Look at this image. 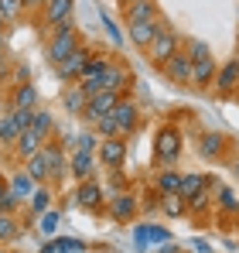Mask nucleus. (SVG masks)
I'll return each mask as SVG.
<instances>
[{
    "instance_id": "51",
    "label": "nucleus",
    "mask_w": 239,
    "mask_h": 253,
    "mask_svg": "<svg viewBox=\"0 0 239 253\" xmlns=\"http://www.w3.org/2000/svg\"><path fill=\"white\" fill-rule=\"evenodd\" d=\"M3 113H7V99L0 96V117H3Z\"/></svg>"
},
{
    "instance_id": "28",
    "label": "nucleus",
    "mask_w": 239,
    "mask_h": 253,
    "mask_svg": "<svg viewBox=\"0 0 239 253\" xmlns=\"http://www.w3.org/2000/svg\"><path fill=\"white\" fill-rule=\"evenodd\" d=\"M69 147H72V151H89V154H96V147H99V133H96L92 126H82L79 133L69 140Z\"/></svg>"
},
{
    "instance_id": "43",
    "label": "nucleus",
    "mask_w": 239,
    "mask_h": 253,
    "mask_svg": "<svg viewBox=\"0 0 239 253\" xmlns=\"http://www.w3.org/2000/svg\"><path fill=\"white\" fill-rule=\"evenodd\" d=\"M113 192H126V178H123V168H113L110 171V185H106V195Z\"/></svg>"
},
{
    "instance_id": "34",
    "label": "nucleus",
    "mask_w": 239,
    "mask_h": 253,
    "mask_svg": "<svg viewBox=\"0 0 239 253\" xmlns=\"http://www.w3.org/2000/svg\"><path fill=\"white\" fill-rule=\"evenodd\" d=\"M31 126H38L44 137H51V130H55V117H51V110L35 106V110H31Z\"/></svg>"
},
{
    "instance_id": "7",
    "label": "nucleus",
    "mask_w": 239,
    "mask_h": 253,
    "mask_svg": "<svg viewBox=\"0 0 239 253\" xmlns=\"http://www.w3.org/2000/svg\"><path fill=\"white\" fill-rule=\"evenodd\" d=\"M164 31H171V24H167L164 17H154V21H133V24H126V38H130V44H133V48H140V51L154 42L158 35H164Z\"/></svg>"
},
{
    "instance_id": "15",
    "label": "nucleus",
    "mask_w": 239,
    "mask_h": 253,
    "mask_svg": "<svg viewBox=\"0 0 239 253\" xmlns=\"http://www.w3.org/2000/svg\"><path fill=\"white\" fill-rule=\"evenodd\" d=\"M44 140H48V137L41 133L38 126L28 124L21 133H17V140H14V147H10V151H14V158H17V161H28L31 154H38V151H41V144H44Z\"/></svg>"
},
{
    "instance_id": "52",
    "label": "nucleus",
    "mask_w": 239,
    "mask_h": 253,
    "mask_svg": "<svg viewBox=\"0 0 239 253\" xmlns=\"http://www.w3.org/2000/svg\"><path fill=\"white\" fill-rule=\"evenodd\" d=\"M126 3H130V0H120V7H126Z\"/></svg>"
},
{
    "instance_id": "42",
    "label": "nucleus",
    "mask_w": 239,
    "mask_h": 253,
    "mask_svg": "<svg viewBox=\"0 0 239 253\" xmlns=\"http://www.w3.org/2000/svg\"><path fill=\"white\" fill-rule=\"evenodd\" d=\"M133 247L144 253L151 250V236H147V222H140V226H133Z\"/></svg>"
},
{
    "instance_id": "19",
    "label": "nucleus",
    "mask_w": 239,
    "mask_h": 253,
    "mask_svg": "<svg viewBox=\"0 0 239 253\" xmlns=\"http://www.w3.org/2000/svg\"><path fill=\"white\" fill-rule=\"evenodd\" d=\"M96 168H99L96 154H89V151H72V158H69V171H72V178H76V181L96 178Z\"/></svg>"
},
{
    "instance_id": "20",
    "label": "nucleus",
    "mask_w": 239,
    "mask_h": 253,
    "mask_svg": "<svg viewBox=\"0 0 239 253\" xmlns=\"http://www.w3.org/2000/svg\"><path fill=\"white\" fill-rule=\"evenodd\" d=\"M212 85L222 92V96H229L233 89L239 85V55L236 58H229L222 69H215V79H212Z\"/></svg>"
},
{
    "instance_id": "10",
    "label": "nucleus",
    "mask_w": 239,
    "mask_h": 253,
    "mask_svg": "<svg viewBox=\"0 0 239 253\" xmlns=\"http://www.w3.org/2000/svg\"><path fill=\"white\" fill-rule=\"evenodd\" d=\"M178 48H181V38H178V35H174V28H171V31L158 35L154 42L147 44V48H144V55H147V62H151L154 69H160V65H164V62L178 51Z\"/></svg>"
},
{
    "instance_id": "12",
    "label": "nucleus",
    "mask_w": 239,
    "mask_h": 253,
    "mask_svg": "<svg viewBox=\"0 0 239 253\" xmlns=\"http://www.w3.org/2000/svg\"><path fill=\"white\" fill-rule=\"evenodd\" d=\"M158 72L171 85H192V58L178 48V51H174V55H171V58H167V62L158 69Z\"/></svg>"
},
{
    "instance_id": "23",
    "label": "nucleus",
    "mask_w": 239,
    "mask_h": 253,
    "mask_svg": "<svg viewBox=\"0 0 239 253\" xmlns=\"http://www.w3.org/2000/svg\"><path fill=\"white\" fill-rule=\"evenodd\" d=\"M215 55L201 58V62H192V89H208L212 79H215Z\"/></svg>"
},
{
    "instance_id": "31",
    "label": "nucleus",
    "mask_w": 239,
    "mask_h": 253,
    "mask_svg": "<svg viewBox=\"0 0 239 253\" xmlns=\"http://www.w3.org/2000/svg\"><path fill=\"white\" fill-rule=\"evenodd\" d=\"M24 171H28V174H31L38 185H48V181H51V171H48V165H44L41 151H38V154H31V158L24 161Z\"/></svg>"
},
{
    "instance_id": "50",
    "label": "nucleus",
    "mask_w": 239,
    "mask_h": 253,
    "mask_svg": "<svg viewBox=\"0 0 239 253\" xmlns=\"http://www.w3.org/2000/svg\"><path fill=\"white\" fill-rule=\"evenodd\" d=\"M7 192H10V188H7V185L0 181V202H3V195H7Z\"/></svg>"
},
{
    "instance_id": "8",
    "label": "nucleus",
    "mask_w": 239,
    "mask_h": 253,
    "mask_svg": "<svg viewBox=\"0 0 239 253\" xmlns=\"http://www.w3.org/2000/svg\"><path fill=\"white\" fill-rule=\"evenodd\" d=\"M99 83H103V89H113L120 96H126V89L133 85V69L126 62H120V58H110V65L99 76Z\"/></svg>"
},
{
    "instance_id": "48",
    "label": "nucleus",
    "mask_w": 239,
    "mask_h": 253,
    "mask_svg": "<svg viewBox=\"0 0 239 253\" xmlns=\"http://www.w3.org/2000/svg\"><path fill=\"white\" fill-rule=\"evenodd\" d=\"M3 69H7V51H0V76H3Z\"/></svg>"
},
{
    "instance_id": "25",
    "label": "nucleus",
    "mask_w": 239,
    "mask_h": 253,
    "mask_svg": "<svg viewBox=\"0 0 239 253\" xmlns=\"http://www.w3.org/2000/svg\"><path fill=\"white\" fill-rule=\"evenodd\" d=\"M82 250H85V243L79 236H58V240H48L38 253H82Z\"/></svg>"
},
{
    "instance_id": "39",
    "label": "nucleus",
    "mask_w": 239,
    "mask_h": 253,
    "mask_svg": "<svg viewBox=\"0 0 239 253\" xmlns=\"http://www.w3.org/2000/svg\"><path fill=\"white\" fill-rule=\"evenodd\" d=\"M92 130L99 133V137H120V130H117V120L106 113V117H99L96 124H92Z\"/></svg>"
},
{
    "instance_id": "40",
    "label": "nucleus",
    "mask_w": 239,
    "mask_h": 253,
    "mask_svg": "<svg viewBox=\"0 0 239 253\" xmlns=\"http://www.w3.org/2000/svg\"><path fill=\"white\" fill-rule=\"evenodd\" d=\"M14 140H17V130H14V124L7 120V113L0 117V147H14Z\"/></svg>"
},
{
    "instance_id": "11",
    "label": "nucleus",
    "mask_w": 239,
    "mask_h": 253,
    "mask_svg": "<svg viewBox=\"0 0 239 253\" xmlns=\"http://www.w3.org/2000/svg\"><path fill=\"white\" fill-rule=\"evenodd\" d=\"M117 99H120V92H113V89H103V92L89 96V99H85V110L79 113V120H82L85 126H92L99 117H106V113L117 106Z\"/></svg>"
},
{
    "instance_id": "13",
    "label": "nucleus",
    "mask_w": 239,
    "mask_h": 253,
    "mask_svg": "<svg viewBox=\"0 0 239 253\" xmlns=\"http://www.w3.org/2000/svg\"><path fill=\"white\" fill-rule=\"evenodd\" d=\"M69 17H76V0H44V7L38 10V21H41L44 31L58 28Z\"/></svg>"
},
{
    "instance_id": "3",
    "label": "nucleus",
    "mask_w": 239,
    "mask_h": 253,
    "mask_svg": "<svg viewBox=\"0 0 239 253\" xmlns=\"http://www.w3.org/2000/svg\"><path fill=\"white\" fill-rule=\"evenodd\" d=\"M106 199H110V195H106V185H103L99 178H85V181L76 185V192H72V202L85 212H99L106 206Z\"/></svg>"
},
{
    "instance_id": "37",
    "label": "nucleus",
    "mask_w": 239,
    "mask_h": 253,
    "mask_svg": "<svg viewBox=\"0 0 239 253\" xmlns=\"http://www.w3.org/2000/svg\"><path fill=\"white\" fill-rule=\"evenodd\" d=\"M147 236H151V247H160V243L174 240V236H171V229H167V226H160V222H147Z\"/></svg>"
},
{
    "instance_id": "53",
    "label": "nucleus",
    "mask_w": 239,
    "mask_h": 253,
    "mask_svg": "<svg viewBox=\"0 0 239 253\" xmlns=\"http://www.w3.org/2000/svg\"><path fill=\"white\" fill-rule=\"evenodd\" d=\"M0 253H14V250H0Z\"/></svg>"
},
{
    "instance_id": "1",
    "label": "nucleus",
    "mask_w": 239,
    "mask_h": 253,
    "mask_svg": "<svg viewBox=\"0 0 239 253\" xmlns=\"http://www.w3.org/2000/svg\"><path fill=\"white\" fill-rule=\"evenodd\" d=\"M79 44H82V35H79V28H76V17L62 21L58 28L48 31V42H44V58H48V65H58V62L69 58Z\"/></svg>"
},
{
    "instance_id": "9",
    "label": "nucleus",
    "mask_w": 239,
    "mask_h": 253,
    "mask_svg": "<svg viewBox=\"0 0 239 253\" xmlns=\"http://www.w3.org/2000/svg\"><path fill=\"white\" fill-rule=\"evenodd\" d=\"M89 58H92V48H89V44H79L69 58H62V62L51 65V69H55V76H58L62 83H79V76H82V69H85Z\"/></svg>"
},
{
    "instance_id": "36",
    "label": "nucleus",
    "mask_w": 239,
    "mask_h": 253,
    "mask_svg": "<svg viewBox=\"0 0 239 253\" xmlns=\"http://www.w3.org/2000/svg\"><path fill=\"white\" fill-rule=\"evenodd\" d=\"M99 21H103V28H106V35H110V42L117 44V48H123V44H126V38L120 35V28H117V21L110 17V10H103V7H99Z\"/></svg>"
},
{
    "instance_id": "54",
    "label": "nucleus",
    "mask_w": 239,
    "mask_h": 253,
    "mask_svg": "<svg viewBox=\"0 0 239 253\" xmlns=\"http://www.w3.org/2000/svg\"><path fill=\"white\" fill-rule=\"evenodd\" d=\"M0 31H3V21H0Z\"/></svg>"
},
{
    "instance_id": "4",
    "label": "nucleus",
    "mask_w": 239,
    "mask_h": 253,
    "mask_svg": "<svg viewBox=\"0 0 239 253\" xmlns=\"http://www.w3.org/2000/svg\"><path fill=\"white\" fill-rule=\"evenodd\" d=\"M41 158H44V165L51 171V181L48 185H58V181L69 178V151H65L62 140H44L41 144Z\"/></svg>"
},
{
    "instance_id": "46",
    "label": "nucleus",
    "mask_w": 239,
    "mask_h": 253,
    "mask_svg": "<svg viewBox=\"0 0 239 253\" xmlns=\"http://www.w3.org/2000/svg\"><path fill=\"white\" fill-rule=\"evenodd\" d=\"M21 7H24V10H31V14H38L41 7H44V0H21Z\"/></svg>"
},
{
    "instance_id": "21",
    "label": "nucleus",
    "mask_w": 239,
    "mask_h": 253,
    "mask_svg": "<svg viewBox=\"0 0 239 253\" xmlns=\"http://www.w3.org/2000/svg\"><path fill=\"white\" fill-rule=\"evenodd\" d=\"M85 92H82L79 83H65V89H62V110L69 113V117H79L82 110H85Z\"/></svg>"
},
{
    "instance_id": "33",
    "label": "nucleus",
    "mask_w": 239,
    "mask_h": 253,
    "mask_svg": "<svg viewBox=\"0 0 239 253\" xmlns=\"http://www.w3.org/2000/svg\"><path fill=\"white\" fill-rule=\"evenodd\" d=\"M181 51H185L192 62H201V58H208V55H212L208 42H201V38H185V42H181Z\"/></svg>"
},
{
    "instance_id": "44",
    "label": "nucleus",
    "mask_w": 239,
    "mask_h": 253,
    "mask_svg": "<svg viewBox=\"0 0 239 253\" xmlns=\"http://www.w3.org/2000/svg\"><path fill=\"white\" fill-rule=\"evenodd\" d=\"M226 161H229V171L236 174V181H239V147L233 151V154H226Z\"/></svg>"
},
{
    "instance_id": "32",
    "label": "nucleus",
    "mask_w": 239,
    "mask_h": 253,
    "mask_svg": "<svg viewBox=\"0 0 239 253\" xmlns=\"http://www.w3.org/2000/svg\"><path fill=\"white\" fill-rule=\"evenodd\" d=\"M21 236V222L14 212H0V243H14Z\"/></svg>"
},
{
    "instance_id": "27",
    "label": "nucleus",
    "mask_w": 239,
    "mask_h": 253,
    "mask_svg": "<svg viewBox=\"0 0 239 253\" xmlns=\"http://www.w3.org/2000/svg\"><path fill=\"white\" fill-rule=\"evenodd\" d=\"M51 202H55V192H51V185H38L35 192H31V199H28V209L41 215L44 209H51Z\"/></svg>"
},
{
    "instance_id": "30",
    "label": "nucleus",
    "mask_w": 239,
    "mask_h": 253,
    "mask_svg": "<svg viewBox=\"0 0 239 253\" xmlns=\"http://www.w3.org/2000/svg\"><path fill=\"white\" fill-rule=\"evenodd\" d=\"M160 209H164V215H171V219H181V215H188V202L178 192H167V195H160Z\"/></svg>"
},
{
    "instance_id": "38",
    "label": "nucleus",
    "mask_w": 239,
    "mask_h": 253,
    "mask_svg": "<svg viewBox=\"0 0 239 253\" xmlns=\"http://www.w3.org/2000/svg\"><path fill=\"white\" fill-rule=\"evenodd\" d=\"M24 14V7H21V0H0V21L7 24V21H17Z\"/></svg>"
},
{
    "instance_id": "41",
    "label": "nucleus",
    "mask_w": 239,
    "mask_h": 253,
    "mask_svg": "<svg viewBox=\"0 0 239 253\" xmlns=\"http://www.w3.org/2000/svg\"><path fill=\"white\" fill-rule=\"evenodd\" d=\"M7 120H10V124H14V130L21 133L24 126L31 124V110H7Z\"/></svg>"
},
{
    "instance_id": "26",
    "label": "nucleus",
    "mask_w": 239,
    "mask_h": 253,
    "mask_svg": "<svg viewBox=\"0 0 239 253\" xmlns=\"http://www.w3.org/2000/svg\"><path fill=\"white\" fill-rule=\"evenodd\" d=\"M212 199L219 202V209L226 212V215H239V199H236V192H233L229 185H215Z\"/></svg>"
},
{
    "instance_id": "5",
    "label": "nucleus",
    "mask_w": 239,
    "mask_h": 253,
    "mask_svg": "<svg viewBox=\"0 0 239 253\" xmlns=\"http://www.w3.org/2000/svg\"><path fill=\"white\" fill-rule=\"evenodd\" d=\"M110 117L117 120L120 137H130V133H137V130H140V103H137V99H130V96H120L117 106L110 110Z\"/></svg>"
},
{
    "instance_id": "17",
    "label": "nucleus",
    "mask_w": 239,
    "mask_h": 253,
    "mask_svg": "<svg viewBox=\"0 0 239 253\" xmlns=\"http://www.w3.org/2000/svg\"><path fill=\"white\" fill-rule=\"evenodd\" d=\"M123 10V21L126 24H133V21H154V17H160V7L158 0H130L126 7H120Z\"/></svg>"
},
{
    "instance_id": "6",
    "label": "nucleus",
    "mask_w": 239,
    "mask_h": 253,
    "mask_svg": "<svg viewBox=\"0 0 239 253\" xmlns=\"http://www.w3.org/2000/svg\"><path fill=\"white\" fill-rule=\"evenodd\" d=\"M126 137H99V147H96V161L106 171L113 168H126Z\"/></svg>"
},
{
    "instance_id": "35",
    "label": "nucleus",
    "mask_w": 239,
    "mask_h": 253,
    "mask_svg": "<svg viewBox=\"0 0 239 253\" xmlns=\"http://www.w3.org/2000/svg\"><path fill=\"white\" fill-rule=\"evenodd\" d=\"M58 222H62V215H58V209H44V212L38 215V233H41V236H55Z\"/></svg>"
},
{
    "instance_id": "24",
    "label": "nucleus",
    "mask_w": 239,
    "mask_h": 253,
    "mask_svg": "<svg viewBox=\"0 0 239 253\" xmlns=\"http://www.w3.org/2000/svg\"><path fill=\"white\" fill-rule=\"evenodd\" d=\"M7 188H10V195H14V199H21V202H28V199H31V192L38 188V181H35V178H31V174H28L24 168H17L14 174H10V181H7Z\"/></svg>"
},
{
    "instance_id": "14",
    "label": "nucleus",
    "mask_w": 239,
    "mask_h": 253,
    "mask_svg": "<svg viewBox=\"0 0 239 253\" xmlns=\"http://www.w3.org/2000/svg\"><path fill=\"white\" fill-rule=\"evenodd\" d=\"M137 195L133 192H113L110 195V202H106V212H110V219L113 222H130V219H137Z\"/></svg>"
},
{
    "instance_id": "2",
    "label": "nucleus",
    "mask_w": 239,
    "mask_h": 253,
    "mask_svg": "<svg viewBox=\"0 0 239 253\" xmlns=\"http://www.w3.org/2000/svg\"><path fill=\"white\" fill-rule=\"evenodd\" d=\"M181 151H185V133H181V126L160 124L158 130H154V161H158V168H174L178 158H181Z\"/></svg>"
},
{
    "instance_id": "16",
    "label": "nucleus",
    "mask_w": 239,
    "mask_h": 253,
    "mask_svg": "<svg viewBox=\"0 0 239 253\" xmlns=\"http://www.w3.org/2000/svg\"><path fill=\"white\" fill-rule=\"evenodd\" d=\"M35 106H41V96H38V85L35 83H17L10 89L7 110H35Z\"/></svg>"
},
{
    "instance_id": "22",
    "label": "nucleus",
    "mask_w": 239,
    "mask_h": 253,
    "mask_svg": "<svg viewBox=\"0 0 239 253\" xmlns=\"http://www.w3.org/2000/svg\"><path fill=\"white\" fill-rule=\"evenodd\" d=\"M205 185H219L212 174H201V171H188V174H181V185H178V195L181 199H192V195H199Z\"/></svg>"
},
{
    "instance_id": "47",
    "label": "nucleus",
    "mask_w": 239,
    "mask_h": 253,
    "mask_svg": "<svg viewBox=\"0 0 239 253\" xmlns=\"http://www.w3.org/2000/svg\"><path fill=\"white\" fill-rule=\"evenodd\" d=\"M195 250H199V253H212V250H208V243H205V240H195Z\"/></svg>"
},
{
    "instance_id": "45",
    "label": "nucleus",
    "mask_w": 239,
    "mask_h": 253,
    "mask_svg": "<svg viewBox=\"0 0 239 253\" xmlns=\"http://www.w3.org/2000/svg\"><path fill=\"white\" fill-rule=\"evenodd\" d=\"M154 250H158V253H185L181 247H178V243H174V240H167V243H160V247H154Z\"/></svg>"
},
{
    "instance_id": "29",
    "label": "nucleus",
    "mask_w": 239,
    "mask_h": 253,
    "mask_svg": "<svg viewBox=\"0 0 239 253\" xmlns=\"http://www.w3.org/2000/svg\"><path fill=\"white\" fill-rule=\"evenodd\" d=\"M178 185H181V171H174V168H160V171H158V178H154V188H158V195L178 192Z\"/></svg>"
},
{
    "instance_id": "18",
    "label": "nucleus",
    "mask_w": 239,
    "mask_h": 253,
    "mask_svg": "<svg viewBox=\"0 0 239 253\" xmlns=\"http://www.w3.org/2000/svg\"><path fill=\"white\" fill-rule=\"evenodd\" d=\"M199 154L208 161H219L229 154V137L226 133H201L199 137Z\"/></svg>"
},
{
    "instance_id": "49",
    "label": "nucleus",
    "mask_w": 239,
    "mask_h": 253,
    "mask_svg": "<svg viewBox=\"0 0 239 253\" xmlns=\"http://www.w3.org/2000/svg\"><path fill=\"white\" fill-rule=\"evenodd\" d=\"M0 51H7V35L0 31Z\"/></svg>"
}]
</instances>
